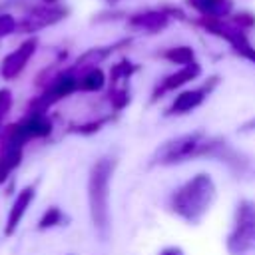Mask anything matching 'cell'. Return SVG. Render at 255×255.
I'll list each match as a JSON object with an SVG mask.
<instances>
[{
  "mask_svg": "<svg viewBox=\"0 0 255 255\" xmlns=\"http://www.w3.org/2000/svg\"><path fill=\"white\" fill-rule=\"evenodd\" d=\"M18 28V22L14 20L12 14H0V40L12 32H16Z\"/></svg>",
  "mask_w": 255,
  "mask_h": 255,
  "instance_id": "e0dca14e",
  "label": "cell"
},
{
  "mask_svg": "<svg viewBox=\"0 0 255 255\" xmlns=\"http://www.w3.org/2000/svg\"><path fill=\"white\" fill-rule=\"evenodd\" d=\"M24 157V147L12 143H0V185L8 181V177L20 167Z\"/></svg>",
  "mask_w": 255,
  "mask_h": 255,
  "instance_id": "30bf717a",
  "label": "cell"
},
{
  "mask_svg": "<svg viewBox=\"0 0 255 255\" xmlns=\"http://www.w3.org/2000/svg\"><path fill=\"white\" fill-rule=\"evenodd\" d=\"M104 86V74L98 68H90L78 78V90L82 92H96Z\"/></svg>",
  "mask_w": 255,
  "mask_h": 255,
  "instance_id": "4fadbf2b",
  "label": "cell"
},
{
  "mask_svg": "<svg viewBox=\"0 0 255 255\" xmlns=\"http://www.w3.org/2000/svg\"><path fill=\"white\" fill-rule=\"evenodd\" d=\"M197 74H199V68H197L195 64H189V66H185L183 70H179V72H175V74L167 76V78L161 82V86L157 88V94L171 92V90H175V88H179V86L187 84V82H189L191 78H195Z\"/></svg>",
  "mask_w": 255,
  "mask_h": 255,
  "instance_id": "8fae6325",
  "label": "cell"
},
{
  "mask_svg": "<svg viewBox=\"0 0 255 255\" xmlns=\"http://www.w3.org/2000/svg\"><path fill=\"white\" fill-rule=\"evenodd\" d=\"M255 249V201L243 199L233 217L231 231L227 235V251L231 255H245Z\"/></svg>",
  "mask_w": 255,
  "mask_h": 255,
  "instance_id": "277c9868",
  "label": "cell"
},
{
  "mask_svg": "<svg viewBox=\"0 0 255 255\" xmlns=\"http://www.w3.org/2000/svg\"><path fill=\"white\" fill-rule=\"evenodd\" d=\"M159 255H183V251L179 247H165Z\"/></svg>",
  "mask_w": 255,
  "mask_h": 255,
  "instance_id": "ac0fdd59",
  "label": "cell"
},
{
  "mask_svg": "<svg viewBox=\"0 0 255 255\" xmlns=\"http://www.w3.org/2000/svg\"><path fill=\"white\" fill-rule=\"evenodd\" d=\"M12 104H14V96L8 88H0V129L4 128L10 112H12Z\"/></svg>",
  "mask_w": 255,
  "mask_h": 255,
  "instance_id": "5bb4252c",
  "label": "cell"
},
{
  "mask_svg": "<svg viewBox=\"0 0 255 255\" xmlns=\"http://www.w3.org/2000/svg\"><path fill=\"white\" fill-rule=\"evenodd\" d=\"M219 143L215 139H211L207 133L203 131H191V133H183L177 137H171L167 141H163L155 155L153 161L159 165H173V163H183L187 159L193 157H201V155H213L215 147Z\"/></svg>",
  "mask_w": 255,
  "mask_h": 255,
  "instance_id": "3957f363",
  "label": "cell"
},
{
  "mask_svg": "<svg viewBox=\"0 0 255 255\" xmlns=\"http://www.w3.org/2000/svg\"><path fill=\"white\" fill-rule=\"evenodd\" d=\"M34 197H36V185H26L16 193L12 205L8 207V213H6V221H4V229H2L4 237H12L18 231V227H20L24 215L28 213Z\"/></svg>",
  "mask_w": 255,
  "mask_h": 255,
  "instance_id": "52a82bcc",
  "label": "cell"
},
{
  "mask_svg": "<svg viewBox=\"0 0 255 255\" xmlns=\"http://www.w3.org/2000/svg\"><path fill=\"white\" fill-rule=\"evenodd\" d=\"M116 169V159L104 155L94 161L88 173V209L96 233L102 239L110 235V189L112 175Z\"/></svg>",
  "mask_w": 255,
  "mask_h": 255,
  "instance_id": "6da1fadb",
  "label": "cell"
},
{
  "mask_svg": "<svg viewBox=\"0 0 255 255\" xmlns=\"http://www.w3.org/2000/svg\"><path fill=\"white\" fill-rule=\"evenodd\" d=\"M193 2L197 4V8L201 12H207V14H221L227 10V8H223L225 0H193Z\"/></svg>",
  "mask_w": 255,
  "mask_h": 255,
  "instance_id": "9a60e30c",
  "label": "cell"
},
{
  "mask_svg": "<svg viewBox=\"0 0 255 255\" xmlns=\"http://www.w3.org/2000/svg\"><path fill=\"white\" fill-rule=\"evenodd\" d=\"M249 128H251V129H255V120H251L249 124H245V129H249Z\"/></svg>",
  "mask_w": 255,
  "mask_h": 255,
  "instance_id": "d6986e66",
  "label": "cell"
},
{
  "mask_svg": "<svg viewBox=\"0 0 255 255\" xmlns=\"http://www.w3.org/2000/svg\"><path fill=\"white\" fill-rule=\"evenodd\" d=\"M213 84H215V78H213L209 84L201 86V88H195V90H185V92H181V94H179V96L173 100V104L169 106L167 114H187V112L195 110V108H197V106H201V102L207 98V94L211 92Z\"/></svg>",
  "mask_w": 255,
  "mask_h": 255,
  "instance_id": "9c48e42d",
  "label": "cell"
},
{
  "mask_svg": "<svg viewBox=\"0 0 255 255\" xmlns=\"http://www.w3.org/2000/svg\"><path fill=\"white\" fill-rule=\"evenodd\" d=\"M167 58L177 62V64H183V66H189L193 62V52L189 48H175L171 52H167Z\"/></svg>",
  "mask_w": 255,
  "mask_h": 255,
  "instance_id": "2e32d148",
  "label": "cell"
},
{
  "mask_svg": "<svg viewBox=\"0 0 255 255\" xmlns=\"http://www.w3.org/2000/svg\"><path fill=\"white\" fill-rule=\"evenodd\" d=\"M66 221H68V217H66V213L58 207V205H50L44 213H42V217H40V221H38V229L40 231H46V229H54V227H60V225H66Z\"/></svg>",
  "mask_w": 255,
  "mask_h": 255,
  "instance_id": "7c38bea8",
  "label": "cell"
},
{
  "mask_svg": "<svg viewBox=\"0 0 255 255\" xmlns=\"http://www.w3.org/2000/svg\"><path fill=\"white\" fill-rule=\"evenodd\" d=\"M213 199H215L213 179L207 173H197L171 193L169 207L183 221L197 223L209 211Z\"/></svg>",
  "mask_w": 255,
  "mask_h": 255,
  "instance_id": "7a4b0ae2",
  "label": "cell"
},
{
  "mask_svg": "<svg viewBox=\"0 0 255 255\" xmlns=\"http://www.w3.org/2000/svg\"><path fill=\"white\" fill-rule=\"evenodd\" d=\"M52 133V120L44 112H28L20 122L6 126L0 135V143H12L24 147L30 139L46 137Z\"/></svg>",
  "mask_w": 255,
  "mask_h": 255,
  "instance_id": "5b68a950",
  "label": "cell"
},
{
  "mask_svg": "<svg viewBox=\"0 0 255 255\" xmlns=\"http://www.w3.org/2000/svg\"><path fill=\"white\" fill-rule=\"evenodd\" d=\"M64 14L66 12L62 8H58V6H36L18 22L16 32L32 34V32L42 30V28H46L50 24H56L58 20L64 18Z\"/></svg>",
  "mask_w": 255,
  "mask_h": 255,
  "instance_id": "ba28073f",
  "label": "cell"
},
{
  "mask_svg": "<svg viewBox=\"0 0 255 255\" xmlns=\"http://www.w3.org/2000/svg\"><path fill=\"white\" fill-rule=\"evenodd\" d=\"M44 2H48V4H50V2H56V0H44Z\"/></svg>",
  "mask_w": 255,
  "mask_h": 255,
  "instance_id": "ffe728a7",
  "label": "cell"
},
{
  "mask_svg": "<svg viewBox=\"0 0 255 255\" xmlns=\"http://www.w3.org/2000/svg\"><path fill=\"white\" fill-rule=\"evenodd\" d=\"M36 48H38V40L28 38L16 50H12L8 56H4V60L0 62V78L8 80V82L16 80L26 70V66L30 64L32 56L36 54Z\"/></svg>",
  "mask_w": 255,
  "mask_h": 255,
  "instance_id": "8992f818",
  "label": "cell"
}]
</instances>
